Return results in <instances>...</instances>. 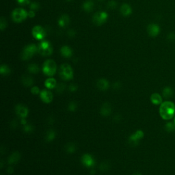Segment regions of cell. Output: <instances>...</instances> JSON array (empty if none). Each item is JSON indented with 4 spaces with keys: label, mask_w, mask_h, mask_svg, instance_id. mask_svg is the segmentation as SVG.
Masks as SVG:
<instances>
[{
    "label": "cell",
    "mask_w": 175,
    "mask_h": 175,
    "mask_svg": "<svg viewBox=\"0 0 175 175\" xmlns=\"http://www.w3.org/2000/svg\"><path fill=\"white\" fill-rule=\"evenodd\" d=\"M159 112L163 120H171L175 116V105L171 101H164L160 105Z\"/></svg>",
    "instance_id": "obj_1"
},
{
    "label": "cell",
    "mask_w": 175,
    "mask_h": 175,
    "mask_svg": "<svg viewBox=\"0 0 175 175\" xmlns=\"http://www.w3.org/2000/svg\"><path fill=\"white\" fill-rule=\"evenodd\" d=\"M60 76L64 80H70L73 78V71L70 65L63 64L60 68Z\"/></svg>",
    "instance_id": "obj_2"
},
{
    "label": "cell",
    "mask_w": 175,
    "mask_h": 175,
    "mask_svg": "<svg viewBox=\"0 0 175 175\" xmlns=\"http://www.w3.org/2000/svg\"><path fill=\"white\" fill-rule=\"evenodd\" d=\"M57 66L55 62L52 60H47L43 64L42 71L46 75L52 77L56 72Z\"/></svg>",
    "instance_id": "obj_3"
},
{
    "label": "cell",
    "mask_w": 175,
    "mask_h": 175,
    "mask_svg": "<svg viewBox=\"0 0 175 175\" xmlns=\"http://www.w3.org/2000/svg\"><path fill=\"white\" fill-rule=\"evenodd\" d=\"M38 51V47L34 44L28 45L23 49L21 53V58L23 60H27L34 56L36 52Z\"/></svg>",
    "instance_id": "obj_4"
},
{
    "label": "cell",
    "mask_w": 175,
    "mask_h": 175,
    "mask_svg": "<svg viewBox=\"0 0 175 175\" xmlns=\"http://www.w3.org/2000/svg\"><path fill=\"white\" fill-rule=\"evenodd\" d=\"M38 53L43 56H48L52 53L53 48L49 41H42L38 46Z\"/></svg>",
    "instance_id": "obj_5"
},
{
    "label": "cell",
    "mask_w": 175,
    "mask_h": 175,
    "mask_svg": "<svg viewBox=\"0 0 175 175\" xmlns=\"http://www.w3.org/2000/svg\"><path fill=\"white\" fill-rule=\"evenodd\" d=\"M28 13L24 9L18 8L14 9L12 13V20L16 23H21L28 17Z\"/></svg>",
    "instance_id": "obj_6"
},
{
    "label": "cell",
    "mask_w": 175,
    "mask_h": 175,
    "mask_svg": "<svg viewBox=\"0 0 175 175\" xmlns=\"http://www.w3.org/2000/svg\"><path fill=\"white\" fill-rule=\"evenodd\" d=\"M108 14L105 12H98L94 14L92 21L97 25H101L105 23V21L108 19Z\"/></svg>",
    "instance_id": "obj_7"
},
{
    "label": "cell",
    "mask_w": 175,
    "mask_h": 175,
    "mask_svg": "<svg viewBox=\"0 0 175 175\" xmlns=\"http://www.w3.org/2000/svg\"><path fill=\"white\" fill-rule=\"evenodd\" d=\"M144 133L142 130H138L134 133L131 135L129 138V142L131 145L136 146L139 144L140 140L144 138Z\"/></svg>",
    "instance_id": "obj_8"
},
{
    "label": "cell",
    "mask_w": 175,
    "mask_h": 175,
    "mask_svg": "<svg viewBox=\"0 0 175 175\" xmlns=\"http://www.w3.org/2000/svg\"><path fill=\"white\" fill-rule=\"evenodd\" d=\"M32 35L36 39L42 40L45 38V32L41 26L36 25L32 29Z\"/></svg>",
    "instance_id": "obj_9"
},
{
    "label": "cell",
    "mask_w": 175,
    "mask_h": 175,
    "mask_svg": "<svg viewBox=\"0 0 175 175\" xmlns=\"http://www.w3.org/2000/svg\"><path fill=\"white\" fill-rule=\"evenodd\" d=\"M16 114L21 118H25L28 114V109L23 104H19L15 107Z\"/></svg>",
    "instance_id": "obj_10"
},
{
    "label": "cell",
    "mask_w": 175,
    "mask_h": 175,
    "mask_svg": "<svg viewBox=\"0 0 175 175\" xmlns=\"http://www.w3.org/2000/svg\"><path fill=\"white\" fill-rule=\"evenodd\" d=\"M82 162L83 164V166L88 168H91L94 166L95 161L94 158L90 154H85L82 156Z\"/></svg>",
    "instance_id": "obj_11"
},
{
    "label": "cell",
    "mask_w": 175,
    "mask_h": 175,
    "mask_svg": "<svg viewBox=\"0 0 175 175\" xmlns=\"http://www.w3.org/2000/svg\"><path fill=\"white\" fill-rule=\"evenodd\" d=\"M147 32L148 34L152 37H155L159 34L160 28L158 24L151 23L148 25V26L147 27Z\"/></svg>",
    "instance_id": "obj_12"
},
{
    "label": "cell",
    "mask_w": 175,
    "mask_h": 175,
    "mask_svg": "<svg viewBox=\"0 0 175 175\" xmlns=\"http://www.w3.org/2000/svg\"><path fill=\"white\" fill-rule=\"evenodd\" d=\"M41 100L46 103H49L53 100V94L52 92L47 90H43L41 91V94H40Z\"/></svg>",
    "instance_id": "obj_13"
},
{
    "label": "cell",
    "mask_w": 175,
    "mask_h": 175,
    "mask_svg": "<svg viewBox=\"0 0 175 175\" xmlns=\"http://www.w3.org/2000/svg\"><path fill=\"white\" fill-rule=\"evenodd\" d=\"M111 112H112V107L109 103H103L100 109L101 114L103 116H108L111 114Z\"/></svg>",
    "instance_id": "obj_14"
},
{
    "label": "cell",
    "mask_w": 175,
    "mask_h": 175,
    "mask_svg": "<svg viewBox=\"0 0 175 175\" xmlns=\"http://www.w3.org/2000/svg\"><path fill=\"white\" fill-rule=\"evenodd\" d=\"M97 86L98 89L101 91H105L108 89L109 86V82L105 79H100L97 82Z\"/></svg>",
    "instance_id": "obj_15"
},
{
    "label": "cell",
    "mask_w": 175,
    "mask_h": 175,
    "mask_svg": "<svg viewBox=\"0 0 175 175\" xmlns=\"http://www.w3.org/2000/svg\"><path fill=\"white\" fill-rule=\"evenodd\" d=\"M151 101L154 105H161L163 103V98L161 94H159V93H153L151 96Z\"/></svg>",
    "instance_id": "obj_16"
},
{
    "label": "cell",
    "mask_w": 175,
    "mask_h": 175,
    "mask_svg": "<svg viewBox=\"0 0 175 175\" xmlns=\"http://www.w3.org/2000/svg\"><path fill=\"white\" fill-rule=\"evenodd\" d=\"M21 158V155L19 152H14L12 154H11L8 158V163L9 164H16L19 162Z\"/></svg>",
    "instance_id": "obj_17"
},
{
    "label": "cell",
    "mask_w": 175,
    "mask_h": 175,
    "mask_svg": "<svg viewBox=\"0 0 175 175\" xmlns=\"http://www.w3.org/2000/svg\"><path fill=\"white\" fill-rule=\"evenodd\" d=\"M69 23H70V19L67 14H63L62 15L59 20H58V24L60 27L62 28H65L68 25Z\"/></svg>",
    "instance_id": "obj_18"
},
{
    "label": "cell",
    "mask_w": 175,
    "mask_h": 175,
    "mask_svg": "<svg viewBox=\"0 0 175 175\" xmlns=\"http://www.w3.org/2000/svg\"><path fill=\"white\" fill-rule=\"evenodd\" d=\"M120 12L125 17L129 16L131 12H132V9H131V6L129 4L123 3L121 7H120Z\"/></svg>",
    "instance_id": "obj_19"
},
{
    "label": "cell",
    "mask_w": 175,
    "mask_h": 175,
    "mask_svg": "<svg viewBox=\"0 0 175 175\" xmlns=\"http://www.w3.org/2000/svg\"><path fill=\"white\" fill-rule=\"evenodd\" d=\"M174 90L170 86H166L162 90V95L165 98H170L173 97Z\"/></svg>",
    "instance_id": "obj_20"
},
{
    "label": "cell",
    "mask_w": 175,
    "mask_h": 175,
    "mask_svg": "<svg viewBox=\"0 0 175 175\" xmlns=\"http://www.w3.org/2000/svg\"><path fill=\"white\" fill-rule=\"evenodd\" d=\"M62 56L64 58H68L72 56V51L68 46H63L60 49Z\"/></svg>",
    "instance_id": "obj_21"
},
{
    "label": "cell",
    "mask_w": 175,
    "mask_h": 175,
    "mask_svg": "<svg viewBox=\"0 0 175 175\" xmlns=\"http://www.w3.org/2000/svg\"><path fill=\"white\" fill-rule=\"evenodd\" d=\"M22 83L25 86H31L34 83V79L30 75H23L21 79Z\"/></svg>",
    "instance_id": "obj_22"
},
{
    "label": "cell",
    "mask_w": 175,
    "mask_h": 175,
    "mask_svg": "<svg viewBox=\"0 0 175 175\" xmlns=\"http://www.w3.org/2000/svg\"><path fill=\"white\" fill-rule=\"evenodd\" d=\"M56 131L53 129H50L49 131H47V132L46 133L45 135V140L48 142H52L54 140V138H56Z\"/></svg>",
    "instance_id": "obj_23"
},
{
    "label": "cell",
    "mask_w": 175,
    "mask_h": 175,
    "mask_svg": "<svg viewBox=\"0 0 175 175\" xmlns=\"http://www.w3.org/2000/svg\"><path fill=\"white\" fill-rule=\"evenodd\" d=\"M83 8L86 11V12H90L94 8V2L92 1H91V0L86 1L83 4Z\"/></svg>",
    "instance_id": "obj_24"
},
{
    "label": "cell",
    "mask_w": 175,
    "mask_h": 175,
    "mask_svg": "<svg viewBox=\"0 0 175 175\" xmlns=\"http://www.w3.org/2000/svg\"><path fill=\"white\" fill-rule=\"evenodd\" d=\"M45 85L47 88L52 89V88H54L55 87H56L57 83H56V81L55 80V79L49 78L45 81Z\"/></svg>",
    "instance_id": "obj_25"
},
{
    "label": "cell",
    "mask_w": 175,
    "mask_h": 175,
    "mask_svg": "<svg viewBox=\"0 0 175 175\" xmlns=\"http://www.w3.org/2000/svg\"><path fill=\"white\" fill-rule=\"evenodd\" d=\"M65 148H66V151H67L68 153H73L76 151L77 147L74 143L70 142V143H68L66 145Z\"/></svg>",
    "instance_id": "obj_26"
},
{
    "label": "cell",
    "mask_w": 175,
    "mask_h": 175,
    "mask_svg": "<svg viewBox=\"0 0 175 175\" xmlns=\"http://www.w3.org/2000/svg\"><path fill=\"white\" fill-rule=\"evenodd\" d=\"M164 129L167 131V132L170 133L172 132L175 130V124L174 122H168L166 123L165 126H164Z\"/></svg>",
    "instance_id": "obj_27"
},
{
    "label": "cell",
    "mask_w": 175,
    "mask_h": 175,
    "mask_svg": "<svg viewBox=\"0 0 175 175\" xmlns=\"http://www.w3.org/2000/svg\"><path fill=\"white\" fill-rule=\"evenodd\" d=\"M28 71L31 73L36 74L39 71V67H38L37 64H31L28 66Z\"/></svg>",
    "instance_id": "obj_28"
},
{
    "label": "cell",
    "mask_w": 175,
    "mask_h": 175,
    "mask_svg": "<svg viewBox=\"0 0 175 175\" xmlns=\"http://www.w3.org/2000/svg\"><path fill=\"white\" fill-rule=\"evenodd\" d=\"M0 72L2 75H8L10 72V69L7 65L3 64L0 67Z\"/></svg>",
    "instance_id": "obj_29"
},
{
    "label": "cell",
    "mask_w": 175,
    "mask_h": 175,
    "mask_svg": "<svg viewBox=\"0 0 175 175\" xmlns=\"http://www.w3.org/2000/svg\"><path fill=\"white\" fill-rule=\"evenodd\" d=\"M109 168H110V165H109V163L107 162H103L100 164L99 168H100L101 171L105 172V171H107L109 169Z\"/></svg>",
    "instance_id": "obj_30"
},
{
    "label": "cell",
    "mask_w": 175,
    "mask_h": 175,
    "mask_svg": "<svg viewBox=\"0 0 175 175\" xmlns=\"http://www.w3.org/2000/svg\"><path fill=\"white\" fill-rule=\"evenodd\" d=\"M77 108H78V105L75 101H71L68 105V109L70 112H75L77 109Z\"/></svg>",
    "instance_id": "obj_31"
},
{
    "label": "cell",
    "mask_w": 175,
    "mask_h": 175,
    "mask_svg": "<svg viewBox=\"0 0 175 175\" xmlns=\"http://www.w3.org/2000/svg\"><path fill=\"white\" fill-rule=\"evenodd\" d=\"M23 130L25 132L30 133L34 131V127H33L32 125H30V124H26L23 127Z\"/></svg>",
    "instance_id": "obj_32"
},
{
    "label": "cell",
    "mask_w": 175,
    "mask_h": 175,
    "mask_svg": "<svg viewBox=\"0 0 175 175\" xmlns=\"http://www.w3.org/2000/svg\"><path fill=\"white\" fill-rule=\"evenodd\" d=\"M56 88V92L58 94H61L64 92L66 86L64 83H60V84H58Z\"/></svg>",
    "instance_id": "obj_33"
},
{
    "label": "cell",
    "mask_w": 175,
    "mask_h": 175,
    "mask_svg": "<svg viewBox=\"0 0 175 175\" xmlns=\"http://www.w3.org/2000/svg\"><path fill=\"white\" fill-rule=\"evenodd\" d=\"M0 27H1L2 30H3L6 28V20L3 17H2L1 19H0Z\"/></svg>",
    "instance_id": "obj_34"
},
{
    "label": "cell",
    "mask_w": 175,
    "mask_h": 175,
    "mask_svg": "<svg viewBox=\"0 0 175 175\" xmlns=\"http://www.w3.org/2000/svg\"><path fill=\"white\" fill-rule=\"evenodd\" d=\"M40 8V5L39 3L37 2H33L31 3L30 5V10H33V11H36L38 10Z\"/></svg>",
    "instance_id": "obj_35"
},
{
    "label": "cell",
    "mask_w": 175,
    "mask_h": 175,
    "mask_svg": "<svg viewBox=\"0 0 175 175\" xmlns=\"http://www.w3.org/2000/svg\"><path fill=\"white\" fill-rule=\"evenodd\" d=\"M116 6H117V3H116V2L114 1V0H111V1H109L108 4V8L111 9H114L116 8Z\"/></svg>",
    "instance_id": "obj_36"
},
{
    "label": "cell",
    "mask_w": 175,
    "mask_h": 175,
    "mask_svg": "<svg viewBox=\"0 0 175 175\" xmlns=\"http://www.w3.org/2000/svg\"><path fill=\"white\" fill-rule=\"evenodd\" d=\"M78 86H77L75 83H71L68 87V90H70L71 92H75V91L78 90Z\"/></svg>",
    "instance_id": "obj_37"
},
{
    "label": "cell",
    "mask_w": 175,
    "mask_h": 175,
    "mask_svg": "<svg viewBox=\"0 0 175 175\" xmlns=\"http://www.w3.org/2000/svg\"><path fill=\"white\" fill-rule=\"evenodd\" d=\"M167 38L169 41L173 42L174 41H175V34H174V33H172V32L170 33V34L168 35Z\"/></svg>",
    "instance_id": "obj_38"
},
{
    "label": "cell",
    "mask_w": 175,
    "mask_h": 175,
    "mask_svg": "<svg viewBox=\"0 0 175 175\" xmlns=\"http://www.w3.org/2000/svg\"><path fill=\"white\" fill-rule=\"evenodd\" d=\"M31 92L33 94H38L40 92V90H39V88L37 86H34L31 89Z\"/></svg>",
    "instance_id": "obj_39"
},
{
    "label": "cell",
    "mask_w": 175,
    "mask_h": 175,
    "mask_svg": "<svg viewBox=\"0 0 175 175\" xmlns=\"http://www.w3.org/2000/svg\"><path fill=\"white\" fill-rule=\"evenodd\" d=\"M17 2L22 6H26L30 3V0H17Z\"/></svg>",
    "instance_id": "obj_40"
},
{
    "label": "cell",
    "mask_w": 175,
    "mask_h": 175,
    "mask_svg": "<svg viewBox=\"0 0 175 175\" xmlns=\"http://www.w3.org/2000/svg\"><path fill=\"white\" fill-rule=\"evenodd\" d=\"M120 87H121V84H120V83L118 82H115L114 84H113V88L115 90H118Z\"/></svg>",
    "instance_id": "obj_41"
},
{
    "label": "cell",
    "mask_w": 175,
    "mask_h": 175,
    "mask_svg": "<svg viewBox=\"0 0 175 175\" xmlns=\"http://www.w3.org/2000/svg\"><path fill=\"white\" fill-rule=\"evenodd\" d=\"M28 16L30 17V18L34 17V16H35V11H33V10L29 11V12H28Z\"/></svg>",
    "instance_id": "obj_42"
},
{
    "label": "cell",
    "mask_w": 175,
    "mask_h": 175,
    "mask_svg": "<svg viewBox=\"0 0 175 175\" xmlns=\"http://www.w3.org/2000/svg\"><path fill=\"white\" fill-rule=\"evenodd\" d=\"M133 175H142L140 173H138V172H136V173H134Z\"/></svg>",
    "instance_id": "obj_43"
},
{
    "label": "cell",
    "mask_w": 175,
    "mask_h": 175,
    "mask_svg": "<svg viewBox=\"0 0 175 175\" xmlns=\"http://www.w3.org/2000/svg\"><path fill=\"white\" fill-rule=\"evenodd\" d=\"M174 122V124H175V116H174V121H173Z\"/></svg>",
    "instance_id": "obj_44"
},
{
    "label": "cell",
    "mask_w": 175,
    "mask_h": 175,
    "mask_svg": "<svg viewBox=\"0 0 175 175\" xmlns=\"http://www.w3.org/2000/svg\"><path fill=\"white\" fill-rule=\"evenodd\" d=\"M98 1H100V2H102V1H103V0H98Z\"/></svg>",
    "instance_id": "obj_45"
},
{
    "label": "cell",
    "mask_w": 175,
    "mask_h": 175,
    "mask_svg": "<svg viewBox=\"0 0 175 175\" xmlns=\"http://www.w3.org/2000/svg\"><path fill=\"white\" fill-rule=\"evenodd\" d=\"M67 1H72V0H67Z\"/></svg>",
    "instance_id": "obj_46"
}]
</instances>
